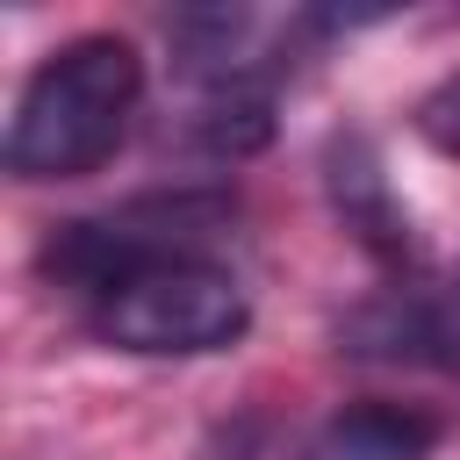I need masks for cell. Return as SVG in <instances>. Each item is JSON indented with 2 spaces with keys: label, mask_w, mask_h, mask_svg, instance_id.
<instances>
[{
  "label": "cell",
  "mask_w": 460,
  "mask_h": 460,
  "mask_svg": "<svg viewBox=\"0 0 460 460\" xmlns=\"http://www.w3.org/2000/svg\"><path fill=\"white\" fill-rule=\"evenodd\" d=\"M144 101V58L129 36H72L58 43L14 115H7V172L14 180H79L93 165H108L137 122Z\"/></svg>",
  "instance_id": "cell-1"
},
{
  "label": "cell",
  "mask_w": 460,
  "mask_h": 460,
  "mask_svg": "<svg viewBox=\"0 0 460 460\" xmlns=\"http://www.w3.org/2000/svg\"><path fill=\"white\" fill-rule=\"evenodd\" d=\"M93 331L122 352L144 359H194V352H223L252 331V302L237 288L230 266H216L208 252H165L144 259L129 273H115L93 302Z\"/></svg>",
  "instance_id": "cell-2"
},
{
  "label": "cell",
  "mask_w": 460,
  "mask_h": 460,
  "mask_svg": "<svg viewBox=\"0 0 460 460\" xmlns=\"http://www.w3.org/2000/svg\"><path fill=\"white\" fill-rule=\"evenodd\" d=\"M438 446V424L424 410H402V402H352L338 410L309 446L302 460H431Z\"/></svg>",
  "instance_id": "cell-3"
},
{
  "label": "cell",
  "mask_w": 460,
  "mask_h": 460,
  "mask_svg": "<svg viewBox=\"0 0 460 460\" xmlns=\"http://www.w3.org/2000/svg\"><path fill=\"white\" fill-rule=\"evenodd\" d=\"M331 194H338L345 230H359L374 252H402V244H410V223H402V208L388 201V180H381V165H374V151H367L359 137L331 144Z\"/></svg>",
  "instance_id": "cell-4"
},
{
  "label": "cell",
  "mask_w": 460,
  "mask_h": 460,
  "mask_svg": "<svg viewBox=\"0 0 460 460\" xmlns=\"http://www.w3.org/2000/svg\"><path fill=\"white\" fill-rule=\"evenodd\" d=\"M417 129H424V144H431V151L460 158V72H453V79H438V86L417 101Z\"/></svg>",
  "instance_id": "cell-5"
}]
</instances>
